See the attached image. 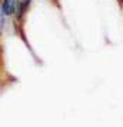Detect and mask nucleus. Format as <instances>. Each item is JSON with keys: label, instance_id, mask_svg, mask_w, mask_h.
<instances>
[{"label": "nucleus", "instance_id": "f257e3e1", "mask_svg": "<svg viewBox=\"0 0 123 127\" xmlns=\"http://www.w3.org/2000/svg\"><path fill=\"white\" fill-rule=\"evenodd\" d=\"M16 6H17V0H4L1 4V12L6 16H10L16 10Z\"/></svg>", "mask_w": 123, "mask_h": 127}, {"label": "nucleus", "instance_id": "f03ea898", "mask_svg": "<svg viewBox=\"0 0 123 127\" xmlns=\"http://www.w3.org/2000/svg\"><path fill=\"white\" fill-rule=\"evenodd\" d=\"M1 16H4V14H3V12L0 10V26H1Z\"/></svg>", "mask_w": 123, "mask_h": 127}, {"label": "nucleus", "instance_id": "7ed1b4c3", "mask_svg": "<svg viewBox=\"0 0 123 127\" xmlns=\"http://www.w3.org/2000/svg\"><path fill=\"white\" fill-rule=\"evenodd\" d=\"M24 1H27V3H29V1H30V0H24Z\"/></svg>", "mask_w": 123, "mask_h": 127}]
</instances>
